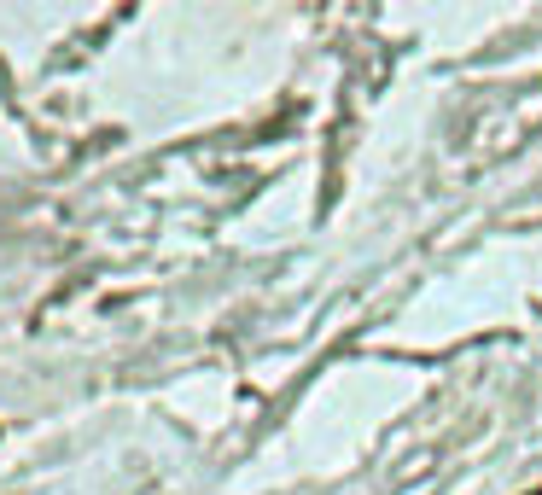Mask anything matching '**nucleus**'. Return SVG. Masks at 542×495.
I'll return each mask as SVG.
<instances>
[{
    "label": "nucleus",
    "mask_w": 542,
    "mask_h": 495,
    "mask_svg": "<svg viewBox=\"0 0 542 495\" xmlns=\"http://www.w3.org/2000/svg\"><path fill=\"white\" fill-rule=\"evenodd\" d=\"M531 495H542V490H531Z\"/></svg>",
    "instance_id": "nucleus-1"
}]
</instances>
